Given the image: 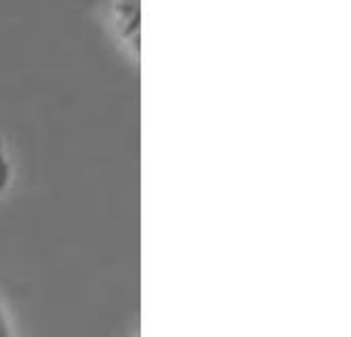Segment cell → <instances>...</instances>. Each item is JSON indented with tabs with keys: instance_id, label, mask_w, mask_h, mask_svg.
Here are the masks:
<instances>
[{
	"instance_id": "cell-1",
	"label": "cell",
	"mask_w": 351,
	"mask_h": 337,
	"mask_svg": "<svg viewBox=\"0 0 351 337\" xmlns=\"http://www.w3.org/2000/svg\"><path fill=\"white\" fill-rule=\"evenodd\" d=\"M7 179H9V165H7V161L3 156V152H0V188L5 186Z\"/></svg>"
}]
</instances>
